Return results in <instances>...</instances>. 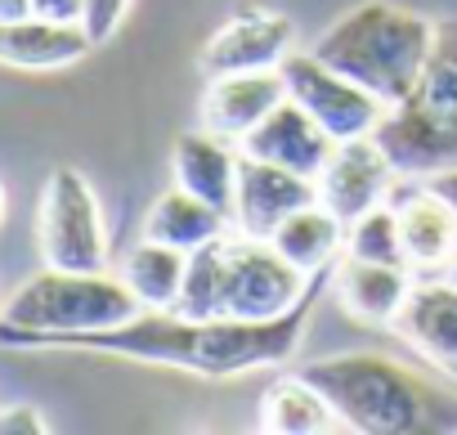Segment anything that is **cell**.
Returning <instances> with one entry per match:
<instances>
[{
    "label": "cell",
    "mask_w": 457,
    "mask_h": 435,
    "mask_svg": "<svg viewBox=\"0 0 457 435\" xmlns=\"http://www.w3.org/2000/svg\"><path fill=\"white\" fill-rule=\"evenodd\" d=\"M310 305L314 292L278 319H188L175 310H139L117 328L54 337L41 350L117 355L135 364L179 368L193 377H243L261 368H283L301 350V337L310 328Z\"/></svg>",
    "instance_id": "1"
},
{
    "label": "cell",
    "mask_w": 457,
    "mask_h": 435,
    "mask_svg": "<svg viewBox=\"0 0 457 435\" xmlns=\"http://www.w3.org/2000/svg\"><path fill=\"white\" fill-rule=\"evenodd\" d=\"M354 435H439L457 431V390L390 355L345 350L301 368Z\"/></svg>",
    "instance_id": "2"
},
{
    "label": "cell",
    "mask_w": 457,
    "mask_h": 435,
    "mask_svg": "<svg viewBox=\"0 0 457 435\" xmlns=\"http://www.w3.org/2000/svg\"><path fill=\"white\" fill-rule=\"evenodd\" d=\"M314 292V279L301 274L270 238L220 234L188 252L184 292L175 314L188 319H278Z\"/></svg>",
    "instance_id": "3"
},
{
    "label": "cell",
    "mask_w": 457,
    "mask_h": 435,
    "mask_svg": "<svg viewBox=\"0 0 457 435\" xmlns=\"http://www.w3.org/2000/svg\"><path fill=\"white\" fill-rule=\"evenodd\" d=\"M430 41L435 19L390 5V0H363V5L345 10L310 50L363 90H372L386 108H395L417 86Z\"/></svg>",
    "instance_id": "4"
},
{
    "label": "cell",
    "mask_w": 457,
    "mask_h": 435,
    "mask_svg": "<svg viewBox=\"0 0 457 435\" xmlns=\"http://www.w3.org/2000/svg\"><path fill=\"white\" fill-rule=\"evenodd\" d=\"M372 139L386 148L399 180H435L457 166V14L435 19L417 86L403 104L386 108Z\"/></svg>",
    "instance_id": "5"
},
{
    "label": "cell",
    "mask_w": 457,
    "mask_h": 435,
    "mask_svg": "<svg viewBox=\"0 0 457 435\" xmlns=\"http://www.w3.org/2000/svg\"><path fill=\"white\" fill-rule=\"evenodd\" d=\"M144 305L130 297V288L99 270V274H81V270H41L28 283L14 288V297L0 305V346L14 350H41L54 337H72V332H99V328H117L126 319H135Z\"/></svg>",
    "instance_id": "6"
},
{
    "label": "cell",
    "mask_w": 457,
    "mask_h": 435,
    "mask_svg": "<svg viewBox=\"0 0 457 435\" xmlns=\"http://www.w3.org/2000/svg\"><path fill=\"white\" fill-rule=\"evenodd\" d=\"M37 247L41 265L50 270H81V274L108 270V221L99 193L77 166H54L41 188Z\"/></svg>",
    "instance_id": "7"
},
{
    "label": "cell",
    "mask_w": 457,
    "mask_h": 435,
    "mask_svg": "<svg viewBox=\"0 0 457 435\" xmlns=\"http://www.w3.org/2000/svg\"><path fill=\"white\" fill-rule=\"evenodd\" d=\"M283 81H287V95L341 144V139H359V135H372L377 121L386 117V104L363 90L359 81H350L345 72H337L332 63H323L314 50H292L283 63H278Z\"/></svg>",
    "instance_id": "8"
},
{
    "label": "cell",
    "mask_w": 457,
    "mask_h": 435,
    "mask_svg": "<svg viewBox=\"0 0 457 435\" xmlns=\"http://www.w3.org/2000/svg\"><path fill=\"white\" fill-rule=\"evenodd\" d=\"M296 50V23L278 10L247 5L228 14L211 41L197 50L202 77H228V72H270Z\"/></svg>",
    "instance_id": "9"
},
{
    "label": "cell",
    "mask_w": 457,
    "mask_h": 435,
    "mask_svg": "<svg viewBox=\"0 0 457 435\" xmlns=\"http://www.w3.org/2000/svg\"><path fill=\"white\" fill-rule=\"evenodd\" d=\"M395 332L426 359L430 372H439L448 386H457V270L448 274H417Z\"/></svg>",
    "instance_id": "10"
},
{
    "label": "cell",
    "mask_w": 457,
    "mask_h": 435,
    "mask_svg": "<svg viewBox=\"0 0 457 435\" xmlns=\"http://www.w3.org/2000/svg\"><path fill=\"white\" fill-rule=\"evenodd\" d=\"M314 184H319V202L350 225L354 215L386 202L395 193V184H403V180H399L395 162L386 157V148L372 135H359V139H341L332 148V157Z\"/></svg>",
    "instance_id": "11"
},
{
    "label": "cell",
    "mask_w": 457,
    "mask_h": 435,
    "mask_svg": "<svg viewBox=\"0 0 457 435\" xmlns=\"http://www.w3.org/2000/svg\"><path fill=\"white\" fill-rule=\"evenodd\" d=\"M319 202V184L310 175H296L278 162L238 157V188H234V230L252 238H270L292 211Z\"/></svg>",
    "instance_id": "12"
},
{
    "label": "cell",
    "mask_w": 457,
    "mask_h": 435,
    "mask_svg": "<svg viewBox=\"0 0 457 435\" xmlns=\"http://www.w3.org/2000/svg\"><path fill=\"white\" fill-rule=\"evenodd\" d=\"M408 188L395 197L403 261L412 274H448L457 270V206L435 193L426 180H403Z\"/></svg>",
    "instance_id": "13"
},
{
    "label": "cell",
    "mask_w": 457,
    "mask_h": 435,
    "mask_svg": "<svg viewBox=\"0 0 457 435\" xmlns=\"http://www.w3.org/2000/svg\"><path fill=\"white\" fill-rule=\"evenodd\" d=\"M283 99H287V81H283L278 68L206 77V90H202V104H197V126L243 144Z\"/></svg>",
    "instance_id": "14"
},
{
    "label": "cell",
    "mask_w": 457,
    "mask_h": 435,
    "mask_svg": "<svg viewBox=\"0 0 457 435\" xmlns=\"http://www.w3.org/2000/svg\"><path fill=\"white\" fill-rule=\"evenodd\" d=\"M243 153H252V157H265V162H278V166H287V171H296V175H310V180H319V171L328 166V157H332V148H337V139L287 95L243 144H238Z\"/></svg>",
    "instance_id": "15"
},
{
    "label": "cell",
    "mask_w": 457,
    "mask_h": 435,
    "mask_svg": "<svg viewBox=\"0 0 457 435\" xmlns=\"http://www.w3.org/2000/svg\"><path fill=\"white\" fill-rule=\"evenodd\" d=\"M417 274L408 265H381V261H354L341 256L332 270V292L341 301V310L359 323L372 328H395L408 292H412Z\"/></svg>",
    "instance_id": "16"
},
{
    "label": "cell",
    "mask_w": 457,
    "mask_h": 435,
    "mask_svg": "<svg viewBox=\"0 0 457 435\" xmlns=\"http://www.w3.org/2000/svg\"><path fill=\"white\" fill-rule=\"evenodd\" d=\"M90 37L81 23H54L41 14L0 19V68L19 72H59L90 54Z\"/></svg>",
    "instance_id": "17"
},
{
    "label": "cell",
    "mask_w": 457,
    "mask_h": 435,
    "mask_svg": "<svg viewBox=\"0 0 457 435\" xmlns=\"http://www.w3.org/2000/svg\"><path fill=\"white\" fill-rule=\"evenodd\" d=\"M238 157L243 148H234V139L211 135V130H188L175 139L170 148V171L175 184L197 193L202 202H211L215 211H224L234 221V188H238Z\"/></svg>",
    "instance_id": "18"
},
{
    "label": "cell",
    "mask_w": 457,
    "mask_h": 435,
    "mask_svg": "<svg viewBox=\"0 0 457 435\" xmlns=\"http://www.w3.org/2000/svg\"><path fill=\"white\" fill-rule=\"evenodd\" d=\"M261 431L265 435H332L345 426L332 399L305 372H287L261 395Z\"/></svg>",
    "instance_id": "19"
},
{
    "label": "cell",
    "mask_w": 457,
    "mask_h": 435,
    "mask_svg": "<svg viewBox=\"0 0 457 435\" xmlns=\"http://www.w3.org/2000/svg\"><path fill=\"white\" fill-rule=\"evenodd\" d=\"M228 225H234V221H228L224 211H215V206L202 202L197 193L170 184L166 193L153 197V206H148V215H144V238L170 243V247H179V252H197L202 243L228 234Z\"/></svg>",
    "instance_id": "20"
},
{
    "label": "cell",
    "mask_w": 457,
    "mask_h": 435,
    "mask_svg": "<svg viewBox=\"0 0 457 435\" xmlns=\"http://www.w3.org/2000/svg\"><path fill=\"white\" fill-rule=\"evenodd\" d=\"M270 243L310 279H319V270L337 265L345 252V221L337 211H328L323 202H310L301 211H292L287 221L270 234Z\"/></svg>",
    "instance_id": "21"
},
{
    "label": "cell",
    "mask_w": 457,
    "mask_h": 435,
    "mask_svg": "<svg viewBox=\"0 0 457 435\" xmlns=\"http://www.w3.org/2000/svg\"><path fill=\"white\" fill-rule=\"evenodd\" d=\"M184 274H188V252L153 238H139L117 270V279L130 288V297L144 310H175L184 292Z\"/></svg>",
    "instance_id": "22"
},
{
    "label": "cell",
    "mask_w": 457,
    "mask_h": 435,
    "mask_svg": "<svg viewBox=\"0 0 457 435\" xmlns=\"http://www.w3.org/2000/svg\"><path fill=\"white\" fill-rule=\"evenodd\" d=\"M354 261H381V265H408L403 261V238H399V211L395 202H377L372 211L354 215L345 225V252Z\"/></svg>",
    "instance_id": "23"
},
{
    "label": "cell",
    "mask_w": 457,
    "mask_h": 435,
    "mask_svg": "<svg viewBox=\"0 0 457 435\" xmlns=\"http://www.w3.org/2000/svg\"><path fill=\"white\" fill-rule=\"evenodd\" d=\"M126 14H130V0H86V10H81V28H86L90 46L112 41Z\"/></svg>",
    "instance_id": "24"
},
{
    "label": "cell",
    "mask_w": 457,
    "mask_h": 435,
    "mask_svg": "<svg viewBox=\"0 0 457 435\" xmlns=\"http://www.w3.org/2000/svg\"><path fill=\"white\" fill-rule=\"evenodd\" d=\"M50 422L37 404H10L0 408V435H46Z\"/></svg>",
    "instance_id": "25"
},
{
    "label": "cell",
    "mask_w": 457,
    "mask_h": 435,
    "mask_svg": "<svg viewBox=\"0 0 457 435\" xmlns=\"http://www.w3.org/2000/svg\"><path fill=\"white\" fill-rule=\"evenodd\" d=\"M32 10L41 19H54V23H81L86 0H32Z\"/></svg>",
    "instance_id": "26"
},
{
    "label": "cell",
    "mask_w": 457,
    "mask_h": 435,
    "mask_svg": "<svg viewBox=\"0 0 457 435\" xmlns=\"http://www.w3.org/2000/svg\"><path fill=\"white\" fill-rule=\"evenodd\" d=\"M426 184H430L435 193H444V197L457 206V166H453V171H444V175H435V180H426Z\"/></svg>",
    "instance_id": "27"
},
{
    "label": "cell",
    "mask_w": 457,
    "mask_h": 435,
    "mask_svg": "<svg viewBox=\"0 0 457 435\" xmlns=\"http://www.w3.org/2000/svg\"><path fill=\"white\" fill-rule=\"evenodd\" d=\"M28 14H37L32 0H0V19H28Z\"/></svg>",
    "instance_id": "28"
},
{
    "label": "cell",
    "mask_w": 457,
    "mask_h": 435,
    "mask_svg": "<svg viewBox=\"0 0 457 435\" xmlns=\"http://www.w3.org/2000/svg\"><path fill=\"white\" fill-rule=\"evenodd\" d=\"M5 211H10V202H5V184H0V225H5Z\"/></svg>",
    "instance_id": "29"
}]
</instances>
